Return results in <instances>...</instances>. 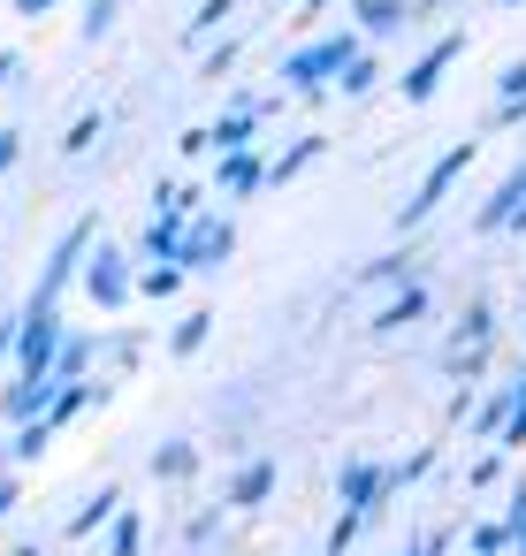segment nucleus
<instances>
[{"label": "nucleus", "mask_w": 526, "mask_h": 556, "mask_svg": "<svg viewBox=\"0 0 526 556\" xmlns=\"http://www.w3.org/2000/svg\"><path fill=\"white\" fill-rule=\"evenodd\" d=\"M85 298L100 305V313H123L130 298H138V252H123V244H85Z\"/></svg>", "instance_id": "obj_1"}, {"label": "nucleus", "mask_w": 526, "mask_h": 556, "mask_svg": "<svg viewBox=\"0 0 526 556\" xmlns=\"http://www.w3.org/2000/svg\"><path fill=\"white\" fill-rule=\"evenodd\" d=\"M62 336H70V320H62V305H24V320L9 328V343H16V374H54V351H62Z\"/></svg>", "instance_id": "obj_2"}, {"label": "nucleus", "mask_w": 526, "mask_h": 556, "mask_svg": "<svg viewBox=\"0 0 526 556\" xmlns=\"http://www.w3.org/2000/svg\"><path fill=\"white\" fill-rule=\"evenodd\" d=\"M359 47H366L359 31H328V39H313V47H298V54L283 62V85H290V92H313V85H336V70H343V62H351Z\"/></svg>", "instance_id": "obj_3"}, {"label": "nucleus", "mask_w": 526, "mask_h": 556, "mask_svg": "<svg viewBox=\"0 0 526 556\" xmlns=\"http://www.w3.org/2000/svg\"><path fill=\"white\" fill-rule=\"evenodd\" d=\"M229 252H237V222L229 214H191L184 237H176V267L184 275H214Z\"/></svg>", "instance_id": "obj_4"}, {"label": "nucleus", "mask_w": 526, "mask_h": 556, "mask_svg": "<svg viewBox=\"0 0 526 556\" xmlns=\"http://www.w3.org/2000/svg\"><path fill=\"white\" fill-rule=\"evenodd\" d=\"M473 153H480V138H465V146H450V153H442V161L427 168V184H419V191L404 199V214H397V229H404V237H412V229H419V222H427V214H435V206L450 199V184H458V176L473 168Z\"/></svg>", "instance_id": "obj_5"}, {"label": "nucleus", "mask_w": 526, "mask_h": 556, "mask_svg": "<svg viewBox=\"0 0 526 556\" xmlns=\"http://www.w3.org/2000/svg\"><path fill=\"white\" fill-rule=\"evenodd\" d=\"M458 54H465V31L435 39V47H427V54H419V62L404 70V85H397V92H404L412 108H427V100H435V85H442V70H458Z\"/></svg>", "instance_id": "obj_6"}, {"label": "nucleus", "mask_w": 526, "mask_h": 556, "mask_svg": "<svg viewBox=\"0 0 526 556\" xmlns=\"http://www.w3.org/2000/svg\"><path fill=\"white\" fill-rule=\"evenodd\" d=\"M92 229H100V222L85 214V222H77V229H70V237L54 244V260L39 267V290H32L39 305H62V290H70V275H77V260H85V244H92Z\"/></svg>", "instance_id": "obj_7"}, {"label": "nucleus", "mask_w": 526, "mask_h": 556, "mask_svg": "<svg viewBox=\"0 0 526 556\" xmlns=\"http://www.w3.org/2000/svg\"><path fill=\"white\" fill-rule=\"evenodd\" d=\"M473 229H480V237H496V229H526V168H511V176L488 191V206L473 214Z\"/></svg>", "instance_id": "obj_8"}, {"label": "nucleus", "mask_w": 526, "mask_h": 556, "mask_svg": "<svg viewBox=\"0 0 526 556\" xmlns=\"http://www.w3.org/2000/svg\"><path fill=\"white\" fill-rule=\"evenodd\" d=\"M389 488H397V472H389V465H366V457H351V465L336 472V495H343V510H374Z\"/></svg>", "instance_id": "obj_9"}, {"label": "nucleus", "mask_w": 526, "mask_h": 556, "mask_svg": "<svg viewBox=\"0 0 526 556\" xmlns=\"http://www.w3.org/2000/svg\"><path fill=\"white\" fill-rule=\"evenodd\" d=\"M412 24V0H351V31L374 47V39H397Z\"/></svg>", "instance_id": "obj_10"}, {"label": "nucleus", "mask_w": 526, "mask_h": 556, "mask_svg": "<svg viewBox=\"0 0 526 556\" xmlns=\"http://www.w3.org/2000/svg\"><path fill=\"white\" fill-rule=\"evenodd\" d=\"M267 115H275L267 100H237V115H222L214 130H199V146H206V153H229V146H245V138H252Z\"/></svg>", "instance_id": "obj_11"}, {"label": "nucleus", "mask_w": 526, "mask_h": 556, "mask_svg": "<svg viewBox=\"0 0 526 556\" xmlns=\"http://www.w3.org/2000/svg\"><path fill=\"white\" fill-rule=\"evenodd\" d=\"M214 184H222L229 199H252V191L267 184V161H260V153H245V146H229V153H222V168H214Z\"/></svg>", "instance_id": "obj_12"}, {"label": "nucleus", "mask_w": 526, "mask_h": 556, "mask_svg": "<svg viewBox=\"0 0 526 556\" xmlns=\"http://www.w3.org/2000/svg\"><path fill=\"white\" fill-rule=\"evenodd\" d=\"M92 358H100V343L70 328V336H62V351H54V381H85V374H92Z\"/></svg>", "instance_id": "obj_13"}, {"label": "nucleus", "mask_w": 526, "mask_h": 556, "mask_svg": "<svg viewBox=\"0 0 526 556\" xmlns=\"http://www.w3.org/2000/svg\"><path fill=\"white\" fill-rule=\"evenodd\" d=\"M374 85H381V62H374V54L359 47V54H351V62L336 70V92H343V100H366Z\"/></svg>", "instance_id": "obj_14"}, {"label": "nucleus", "mask_w": 526, "mask_h": 556, "mask_svg": "<svg viewBox=\"0 0 526 556\" xmlns=\"http://www.w3.org/2000/svg\"><path fill=\"white\" fill-rule=\"evenodd\" d=\"M191 472H199V442H184V434H176V442H161V450H153V480H191Z\"/></svg>", "instance_id": "obj_15"}, {"label": "nucleus", "mask_w": 526, "mask_h": 556, "mask_svg": "<svg viewBox=\"0 0 526 556\" xmlns=\"http://www.w3.org/2000/svg\"><path fill=\"white\" fill-rule=\"evenodd\" d=\"M496 100H503V108H496L488 123H526V62H511V70L496 77Z\"/></svg>", "instance_id": "obj_16"}, {"label": "nucleus", "mask_w": 526, "mask_h": 556, "mask_svg": "<svg viewBox=\"0 0 526 556\" xmlns=\"http://www.w3.org/2000/svg\"><path fill=\"white\" fill-rule=\"evenodd\" d=\"M267 495H275V465H267V457H252V465L229 480V503H267Z\"/></svg>", "instance_id": "obj_17"}, {"label": "nucleus", "mask_w": 526, "mask_h": 556, "mask_svg": "<svg viewBox=\"0 0 526 556\" xmlns=\"http://www.w3.org/2000/svg\"><path fill=\"white\" fill-rule=\"evenodd\" d=\"M176 290H184V267H176V260H153V267L138 275V298H146V305H153V298H176Z\"/></svg>", "instance_id": "obj_18"}, {"label": "nucleus", "mask_w": 526, "mask_h": 556, "mask_svg": "<svg viewBox=\"0 0 526 556\" xmlns=\"http://www.w3.org/2000/svg\"><path fill=\"white\" fill-rule=\"evenodd\" d=\"M206 336H214V313H184V320H176V336H168V351H176V358H191Z\"/></svg>", "instance_id": "obj_19"}, {"label": "nucleus", "mask_w": 526, "mask_h": 556, "mask_svg": "<svg viewBox=\"0 0 526 556\" xmlns=\"http://www.w3.org/2000/svg\"><path fill=\"white\" fill-rule=\"evenodd\" d=\"M313 153H321V138H298V146H290L283 161H267V184H290V176H298V168H305Z\"/></svg>", "instance_id": "obj_20"}, {"label": "nucleus", "mask_w": 526, "mask_h": 556, "mask_svg": "<svg viewBox=\"0 0 526 556\" xmlns=\"http://www.w3.org/2000/svg\"><path fill=\"white\" fill-rule=\"evenodd\" d=\"M115 16H123V0H85V47H92V39H108V31H115Z\"/></svg>", "instance_id": "obj_21"}, {"label": "nucleus", "mask_w": 526, "mask_h": 556, "mask_svg": "<svg viewBox=\"0 0 526 556\" xmlns=\"http://www.w3.org/2000/svg\"><path fill=\"white\" fill-rule=\"evenodd\" d=\"M419 305H427V290H419V282H404V298H397V305H389V313H381V320H374V328H381V336H389V328H404V320H412V313H419Z\"/></svg>", "instance_id": "obj_22"}, {"label": "nucleus", "mask_w": 526, "mask_h": 556, "mask_svg": "<svg viewBox=\"0 0 526 556\" xmlns=\"http://www.w3.org/2000/svg\"><path fill=\"white\" fill-rule=\"evenodd\" d=\"M237 9H245V0H199V16H191V39H206V31H214V24H229Z\"/></svg>", "instance_id": "obj_23"}, {"label": "nucleus", "mask_w": 526, "mask_h": 556, "mask_svg": "<svg viewBox=\"0 0 526 556\" xmlns=\"http://www.w3.org/2000/svg\"><path fill=\"white\" fill-rule=\"evenodd\" d=\"M108 510H115V495H100V503H85V510H77V518H70V533H77V541H85V533H92V526H100V518H108Z\"/></svg>", "instance_id": "obj_24"}, {"label": "nucleus", "mask_w": 526, "mask_h": 556, "mask_svg": "<svg viewBox=\"0 0 526 556\" xmlns=\"http://www.w3.org/2000/svg\"><path fill=\"white\" fill-rule=\"evenodd\" d=\"M92 138H100V115H85V123H70V130H62V146H70V153H85Z\"/></svg>", "instance_id": "obj_25"}, {"label": "nucleus", "mask_w": 526, "mask_h": 556, "mask_svg": "<svg viewBox=\"0 0 526 556\" xmlns=\"http://www.w3.org/2000/svg\"><path fill=\"white\" fill-rule=\"evenodd\" d=\"M503 541H511V526H480V533H473L480 556H503Z\"/></svg>", "instance_id": "obj_26"}, {"label": "nucleus", "mask_w": 526, "mask_h": 556, "mask_svg": "<svg viewBox=\"0 0 526 556\" xmlns=\"http://www.w3.org/2000/svg\"><path fill=\"white\" fill-rule=\"evenodd\" d=\"M115 556H138V518H115Z\"/></svg>", "instance_id": "obj_27"}, {"label": "nucleus", "mask_w": 526, "mask_h": 556, "mask_svg": "<svg viewBox=\"0 0 526 556\" xmlns=\"http://www.w3.org/2000/svg\"><path fill=\"white\" fill-rule=\"evenodd\" d=\"M16 153H24V130H0V176L16 168Z\"/></svg>", "instance_id": "obj_28"}, {"label": "nucleus", "mask_w": 526, "mask_h": 556, "mask_svg": "<svg viewBox=\"0 0 526 556\" xmlns=\"http://www.w3.org/2000/svg\"><path fill=\"white\" fill-rule=\"evenodd\" d=\"M9 9H16V16H54L62 0H9Z\"/></svg>", "instance_id": "obj_29"}, {"label": "nucleus", "mask_w": 526, "mask_h": 556, "mask_svg": "<svg viewBox=\"0 0 526 556\" xmlns=\"http://www.w3.org/2000/svg\"><path fill=\"white\" fill-rule=\"evenodd\" d=\"M16 77H24V54H0V92H9Z\"/></svg>", "instance_id": "obj_30"}, {"label": "nucleus", "mask_w": 526, "mask_h": 556, "mask_svg": "<svg viewBox=\"0 0 526 556\" xmlns=\"http://www.w3.org/2000/svg\"><path fill=\"white\" fill-rule=\"evenodd\" d=\"M9 510H16V480H9V472H0V518H9Z\"/></svg>", "instance_id": "obj_31"}, {"label": "nucleus", "mask_w": 526, "mask_h": 556, "mask_svg": "<svg viewBox=\"0 0 526 556\" xmlns=\"http://www.w3.org/2000/svg\"><path fill=\"white\" fill-rule=\"evenodd\" d=\"M321 9H328V0H305V16H321Z\"/></svg>", "instance_id": "obj_32"}, {"label": "nucleus", "mask_w": 526, "mask_h": 556, "mask_svg": "<svg viewBox=\"0 0 526 556\" xmlns=\"http://www.w3.org/2000/svg\"><path fill=\"white\" fill-rule=\"evenodd\" d=\"M496 9H518V0H496Z\"/></svg>", "instance_id": "obj_33"}, {"label": "nucleus", "mask_w": 526, "mask_h": 556, "mask_svg": "<svg viewBox=\"0 0 526 556\" xmlns=\"http://www.w3.org/2000/svg\"><path fill=\"white\" fill-rule=\"evenodd\" d=\"M412 556H427V548H412Z\"/></svg>", "instance_id": "obj_34"}]
</instances>
